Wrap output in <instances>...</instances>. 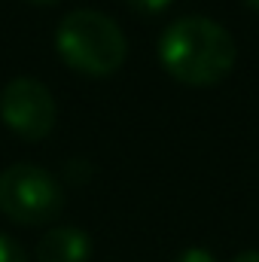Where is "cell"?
<instances>
[{"mask_svg": "<svg viewBox=\"0 0 259 262\" xmlns=\"http://www.w3.org/2000/svg\"><path fill=\"white\" fill-rule=\"evenodd\" d=\"M159 61L183 85L204 89L223 82L238 61L235 37L213 18L183 15L159 37Z\"/></svg>", "mask_w": 259, "mask_h": 262, "instance_id": "obj_1", "label": "cell"}, {"mask_svg": "<svg viewBox=\"0 0 259 262\" xmlns=\"http://www.w3.org/2000/svg\"><path fill=\"white\" fill-rule=\"evenodd\" d=\"M55 52L70 70L101 79L125 64L128 40L110 15L98 9H73L55 31Z\"/></svg>", "mask_w": 259, "mask_h": 262, "instance_id": "obj_2", "label": "cell"}, {"mask_svg": "<svg viewBox=\"0 0 259 262\" xmlns=\"http://www.w3.org/2000/svg\"><path fill=\"white\" fill-rule=\"evenodd\" d=\"M64 210L61 183L40 165L18 162L0 174V213L18 226H43Z\"/></svg>", "mask_w": 259, "mask_h": 262, "instance_id": "obj_3", "label": "cell"}, {"mask_svg": "<svg viewBox=\"0 0 259 262\" xmlns=\"http://www.w3.org/2000/svg\"><path fill=\"white\" fill-rule=\"evenodd\" d=\"M0 119L12 134L34 143V140L49 137V131L55 128L58 107H55L52 92L40 79L18 76L6 82V89L0 92Z\"/></svg>", "mask_w": 259, "mask_h": 262, "instance_id": "obj_4", "label": "cell"}, {"mask_svg": "<svg viewBox=\"0 0 259 262\" xmlns=\"http://www.w3.org/2000/svg\"><path fill=\"white\" fill-rule=\"evenodd\" d=\"M92 238L79 226H55L37 241V262H89Z\"/></svg>", "mask_w": 259, "mask_h": 262, "instance_id": "obj_5", "label": "cell"}, {"mask_svg": "<svg viewBox=\"0 0 259 262\" xmlns=\"http://www.w3.org/2000/svg\"><path fill=\"white\" fill-rule=\"evenodd\" d=\"M0 262H28L25 247H21L15 238L3 235V232H0Z\"/></svg>", "mask_w": 259, "mask_h": 262, "instance_id": "obj_6", "label": "cell"}, {"mask_svg": "<svg viewBox=\"0 0 259 262\" xmlns=\"http://www.w3.org/2000/svg\"><path fill=\"white\" fill-rule=\"evenodd\" d=\"M134 12H140V15H159L162 9H168L174 0H125Z\"/></svg>", "mask_w": 259, "mask_h": 262, "instance_id": "obj_7", "label": "cell"}, {"mask_svg": "<svg viewBox=\"0 0 259 262\" xmlns=\"http://www.w3.org/2000/svg\"><path fill=\"white\" fill-rule=\"evenodd\" d=\"M174 262H217V259H213V253L204 250V247H186V250L177 253Z\"/></svg>", "mask_w": 259, "mask_h": 262, "instance_id": "obj_8", "label": "cell"}, {"mask_svg": "<svg viewBox=\"0 0 259 262\" xmlns=\"http://www.w3.org/2000/svg\"><path fill=\"white\" fill-rule=\"evenodd\" d=\"M232 262H259V250H244V253H238Z\"/></svg>", "mask_w": 259, "mask_h": 262, "instance_id": "obj_9", "label": "cell"}, {"mask_svg": "<svg viewBox=\"0 0 259 262\" xmlns=\"http://www.w3.org/2000/svg\"><path fill=\"white\" fill-rule=\"evenodd\" d=\"M28 3H37V6H49V3H58V0H28Z\"/></svg>", "mask_w": 259, "mask_h": 262, "instance_id": "obj_10", "label": "cell"}, {"mask_svg": "<svg viewBox=\"0 0 259 262\" xmlns=\"http://www.w3.org/2000/svg\"><path fill=\"white\" fill-rule=\"evenodd\" d=\"M247 3H250V6H253V9H259V0H247Z\"/></svg>", "mask_w": 259, "mask_h": 262, "instance_id": "obj_11", "label": "cell"}]
</instances>
